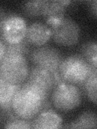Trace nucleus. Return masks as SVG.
Masks as SVG:
<instances>
[{
	"instance_id": "obj_4",
	"label": "nucleus",
	"mask_w": 97,
	"mask_h": 129,
	"mask_svg": "<svg viewBox=\"0 0 97 129\" xmlns=\"http://www.w3.org/2000/svg\"><path fill=\"white\" fill-rule=\"evenodd\" d=\"M52 103L61 111H70L78 107L82 102V92L74 84L62 82L52 92Z\"/></svg>"
},
{
	"instance_id": "obj_15",
	"label": "nucleus",
	"mask_w": 97,
	"mask_h": 129,
	"mask_svg": "<svg viewBox=\"0 0 97 129\" xmlns=\"http://www.w3.org/2000/svg\"><path fill=\"white\" fill-rule=\"evenodd\" d=\"M82 86L88 99L97 104V70H92Z\"/></svg>"
},
{
	"instance_id": "obj_5",
	"label": "nucleus",
	"mask_w": 97,
	"mask_h": 129,
	"mask_svg": "<svg viewBox=\"0 0 97 129\" xmlns=\"http://www.w3.org/2000/svg\"><path fill=\"white\" fill-rule=\"evenodd\" d=\"M27 82L48 99L51 91L58 85L65 82L59 72H52L38 66L32 68Z\"/></svg>"
},
{
	"instance_id": "obj_1",
	"label": "nucleus",
	"mask_w": 97,
	"mask_h": 129,
	"mask_svg": "<svg viewBox=\"0 0 97 129\" xmlns=\"http://www.w3.org/2000/svg\"><path fill=\"white\" fill-rule=\"evenodd\" d=\"M46 100L41 93L26 82L14 97L11 110L19 118L30 120L43 110Z\"/></svg>"
},
{
	"instance_id": "obj_19",
	"label": "nucleus",
	"mask_w": 97,
	"mask_h": 129,
	"mask_svg": "<svg viewBox=\"0 0 97 129\" xmlns=\"http://www.w3.org/2000/svg\"><path fill=\"white\" fill-rule=\"evenodd\" d=\"M87 6L91 14L97 19V0H91L87 2Z\"/></svg>"
},
{
	"instance_id": "obj_14",
	"label": "nucleus",
	"mask_w": 97,
	"mask_h": 129,
	"mask_svg": "<svg viewBox=\"0 0 97 129\" xmlns=\"http://www.w3.org/2000/svg\"><path fill=\"white\" fill-rule=\"evenodd\" d=\"M81 55L89 63L92 70H97V40L84 43L81 48Z\"/></svg>"
},
{
	"instance_id": "obj_7",
	"label": "nucleus",
	"mask_w": 97,
	"mask_h": 129,
	"mask_svg": "<svg viewBox=\"0 0 97 129\" xmlns=\"http://www.w3.org/2000/svg\"><path fill=\"white\" fill-rule=\"evenodd\" d=\"M0 28L2 40L7 44L19 43L26 38V22L18 15L11 14L1 19Z\"/></svg>"
},
{
	"instance_id": "obj_6",
	"label": "nucleus",
	"mask_w": 97,
	"mask_h": 129,
	"mask_svg": "<svg viewBox=\"0 0 97 129\" xmlns=\"http://www.w3.org/2000/svg\"><path fill=\"white\" fill-rule=\"evenodd\" d=\"M50 27L53 39L60 45L73 46L79 40L81 36L80 27L70 17H64L61 21Z\"/></svg>"
},
{
	"instance_id": "obj_17",
	"label": "nucleus",
	"mask_w": 97,
	"mask_h": 129,
	"mask_svg": "<svg viewBox=\"0 0 97 129\" xmlns=\"http://www.w3.org/2000/svg\"><path fill=\"white\" fill-rule=\"evenodd\" d=\"M6 53H19L24 55L27 53L29 49V43L26 39L22 41L15 44H7L6 43Z\"/></svg>"
},
{
	"instance_id": "obj_10",
	"label": "nucleus",
	"mask_w": 97,
	"mask_h": 129,
	"mask_svg": "<svg viewBox=\"0 0 97 129\" xmlns=\"http://www.w3.org/2000/svg\"><path fill=\"white\" fill-rule=\"evenodd\" d=\"M70 3V1L66 0H46L43 16L50 27L66 17L65 12Z\"/></svg>"
},
{
	"instance_id": "obj_18",
	"label": "nucleus",
	"mask_w": 97,
	"mask_h": 129,
	"mask_svg": "<svg viewBox=\"0 0 97 129\" xmlns=\"http://www.w3.org/2000/svg\"><path fill=\"white\" fill-rule=\"evenodd\" d=\"M4 128H32V122H29L27 119H23L21 118H11L7 120Z\"/></svg>"
},
{
	"instance_id": "obj_9",
	"label": "nucleus",
	"mask_w": 97,
	"mask_h": 129,
	"mask_svg": "<svg viewBox=\"0 0 97 129\" xmlns=\"http://www.w3.org/2000/svg\"><path fill=\"white\" fill-rule=\"evenodd\" d=\"M52 36L51 29L42 22H34L28 27L26 40L32 45L40 47L45 44Z\"/></svg>"
},
{
	"instance_id": "obj_20",
	"label": "nucleus",
	"mask_w": 97,
	"mask_h": 129,
	"mask_svg": "<svg viewBox=\"0 0 97 129\" xmlns=\"http://www.w3.org/2000/svg\"><path fill=\"white\" fill-rule=\"evenodd\" d=\"M0 48H1V49H0V59L3 58V56H5L6 54V43L3 41V40H1V42H0Z\"/></svg>"
},
{
	"instance_id": "obj_8",
	"label": "nucleus",
	"mask_w": 97,
	"mask_h": 129,
	"mask_svg": "<svg viewBox=\"0 0 97 129\" xmlns=\"http://www.w3.org/2000/svg\"><path fill=\"white\" fill-rule=\"evenodd\" d=\"M30 59L35 66L52 72H58L64 58L58 49L51 46L43 45L37 47L31 52Z\"/></svg>"
},
{
	"instance_id": "obj_2",
	"label": "nucleus",
	"mask_w": 97,
	"mask_h": 129,
	"mask_svg": "<svg viewBox=\"0 0 97 129\" xmlns=\"http://www.w3.org/2000/svg\"><path fill=\"white\" fill-rule=\"evenodd\" d=\"M29 68L25 56L19 53H6L0 59V78L7 82L20 85L29 75Z\"/></svg>"
},
{
	"instance_id": "obj_13",
	"label": "nucleus",
	"mask_w": 97,
	"mask_h": 129,
	"mask_svg": "<svg viewBox=\"0 0 97 129\" xmlns=\"http://www.w3.org/2000/svg\"><path fill=\"white\" fill-rule=\"evenodd\" d=\"M70 128H97V114L87 111L80 114L77 118L66 126Z\"/></svg>"
},
{
	"instance_id": "obj_3",
	"label": "nucleus",
	"mask_w": 97,
	"mask_h": 129,
	"mask_svg": "<svg viewBox=\"0 0 97 129\" xmlns=\"http://www.w3.org/2000/svg\"><path fill=\"white\" fill-rule=\"evenodd\" d=\"M92 71V69L81 54H73L64 58L59 68V74L65 82L82 85Z\"/></svg>"
},
{
	"instance_id": "obj_16",
	"label": "nucleus",
	"mask_w": 97,
	"mask_h": 129,
	"mask_svg": "<svg viewBox=\"0 0 97 129\" xmlns=\"http://www.w3.org/2000/svg\"><path fill=\"white\" fill-rule=\"evenodd\" d=\"M46 0H36V1H28L22 4V10L24 14L28 16L43 15Z\"/></svg>"
},
{
	"instance_id": "obj_11",
	"label": "nucleus",
	"mask_w": 97,
	"mask_h": 129,
	"mask_svg": "<svg viewBox=\"0 0 97 129\" xmlns=\"http://www.w3.org/2000/svg\"><path fill=\"white\" fill-rule=\"evenodd\" d=\"M62 127V119L58 114L52 111H40L32 121V128L47 129Z\"/></svg>"
},
{
	"instance_id": "obj_12",
	"label": "nucleus",
	"mask_w": 97,
	"mask_h": 129,
	"mask_svg": "<svg viewBox=\"0 0 97 129\" xmlns=\"http://www.w3.org/2000/svg\"><path fill=\"white\" fill-rule=\"evenodd\" d=\"M21 85L12 84L0 78V107L2 111H9L12 109V102Z\"/></svg>"
}]
</instances>
